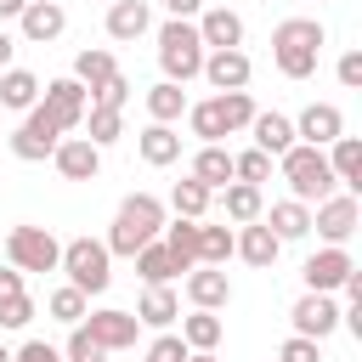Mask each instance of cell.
<instances>
[{
  "instance_id": "obj_1",
  "label": "cell",
  "mask_w": 362,
  "mask_h": 362,
  "mask_svg": "<svg viewBox=\"0 0 362 362\" xmlns=\"http://www.w3.org/2000/svg\"><path fill=\"white\" fill-rule=\"evenodd\" d=\"M322 45H328V28L317 17H283L272 28V68L283 79H311L322 62Z\"/></svg>"
},
{
  "instance_id": "obj_2",
  "label": "cell",
  "mask_w": 362,
  "mask_h": 362,
  "mask_svg": "<svg viewBox=\"0 0 362 362\" xmlns=\"http://www.w3.org/2000/svg\"><path fill=\"white\" fill-rule=\"evenodd\" d=\"M164 221H170V209H164V198H153V192H130L119 209H113V226H107V255H136V249H147L158 232H164Z\"/></svg>"
},
{
  "instance_id": "obj_3",
  "label": "cell",
  "mask_w": 362,
  "mask_h": 362,
  "mask_svg": "<svg viewBox=\"0 0 362 362\" xmlns=\"http://www.w3.org/2000/svg\"><path fill=\"white\" fill-rule=\"evenodd\" d=\"M57 272H68V283L90 300V294H107V283H113V255H107V243L102 238H68L62 243V260H57Z\"/></svg>"
},
{
  "instance_id": "obj_4",
  "label": "cell",
  "mask_w": 362,
  "mask_h": 362,
  "mask_svg": "<svg viewBox=\"0 0 362 362\" xmlns=\"http://www.w3.org/2000/svg\"><path fill=\"white\" fill-rule=\"evenodd\" d=\"M158 68H164L170 85H187V79L204 74V40H198L192 23H181V17L158 23Z\"/></svg>"
},
{
  "instance_id": "obj_5",
  "label": "cell",
  "mask_w": 362,
  "mask_h": 362,
  "mask_svg": "<svg viewBox=\"0 0 362 362\" xmlns=\"http://www.w3.org/2000/svg\"><path fill=\"white\" fill-rule=\"evenodd\" d=\"M277 170H283V181H288V198H300V204H322L328 192H339L322 147H300V141H294V147L277 158Z\"/></svg>"
},
{
  "instance_id": "obj_6",
  "label": "cell",
  "mask_w": 362,
  "mask_h": 362,
  "mask_svg": "<svg viewBox=\"0 0 362 362\" xmlns=\"http://www.w3.org/2000/svg\"><path fill=\"white\" fill-rule=\"evenodd\" d=\"M57 260H62V243L51 238V226L23 221V226L6 232V266H17L23 277L28 272H57Z\"/></svg>"
},
{
  "instance_id": "obj_7",
  "label": "cell",
  "mask_w": 362,
  "mask_h": 362,
  "mask_svg": "<svg viewBox=\"0 0 362 362\" xmlns=\"http://www.w3.org/2000/svg\"><path fill=\"white\" fill-rule=\"evenodd\" d=\"M40 107H45V119L62 130V136H74L79 124H85V107H90V90L74 79V74H62V79H45L40 85Z\"/></svg>"
},
{
  "instance_id": "obj_8",
  "label": "cell",
  "mask_w": 362,
  "mask_h": 362,
  "mask_svg": "<svg viewBox=\"0 0 362 362\" xmlns=\"http://www.w3.org/2000/svg\"><path fill=\"white\" fill-rule=\"evenodd\" d=\"M356 226H362V204H356V192H328L322 204H311V232H317L322 243L345 249V243L356 238Z\"/></svg>"
},
{
  "instance_id": "obj_9",
  "label": "cell",
  "mask_w": 362,
  "mask_h": 362,
  "mask_svg": "<svg viewBox=\"0 0 362 362\" xmlns=\"http://www.w3.org/2000/svg\"><path fill=\"white\" fill-rule=\"evenodd\" d=\"M79 328L90 334V345H96L102 356H113V351H130V345L141 339V322H136V311H119V305L85 311V322H79Z\"/></svg>"
},
{
  "instance_id": "obj_10",
  "label": "cell",
  "mask_w": 362,
  "mask_h": 362,
  "mask_svg": "<svg viewBox=\"0 0 362 362\" xmlns=\"http://www.w3.org/2000/svg\"><path fill=\"white\" fill-rule=\"evenodd\" d=\"M57 141H62V130H57V124L45 119V107L34 102V107L23 113V124L11 130L6 147H11V158H23V164H45V158L57 153Z\"/></svg>"
},
{
  "instance_id": "obj_11",
  "label": "cell",
  "mask_w": 362,
  "mask_h": 362,
  "mask_svg": "<svg viewBox=\"0 0 362 362\" xmlns=\"http://www.w3.org/2000/svg\"><path fill=\"white\" fill-rule=\"evenodd\" d=\"M356 272V260H351V249H334V243H322L317 255H305V266H300V277H305V294H339V283Z\"/></svg>"
},
{
  "instance_id": "obj_12",
  "label": "cell",
  "mask_w": 362,
  "mask_h": 362,
  "mask_svg": "<svg viewBox=\"0 0 362 362\" xmlns=\"http://www.w3.org/2000/svg\"><path fill=\"white\" fill-rule=\"evenodd\" d=\"M288 322H294V334L300 339H328V334H339V300L334 294H300L294 305H288Z\"/></svg>"
},
{
  "instance_id": "obj_13",
  "label": "cell",
  "mask_w": 362,
  "mask_h": 362,
  "mask_svg": "<svg viewBox=\"0 0 362 362\" xmlns=\"http://www.w3.org/2000/svg\"><path fill=\"white\" fill-rule=\"evenodd\" d=\"M181 288H187V305H192V311H226V305H232V277H226V266H192V272L181 277Z\"/></svg>"
},
{
  "instance_id": "obj_14",
  "label": "cell",
  "mask_w": 362,
  "mask_h": 362,
  "mask_svg": "<svg viewBox=\"0 0 362 362\" xmlns=\"http://www.w3.org/2000/svg\"><path fill=\"white\" fill-rule=\"evenodd\" d=\"M192 28H198L204 51H243V17L232 6H204L192 17Z\"/></svg>"
},
{
  "instance_id": "obj_15",
  "label": "cell",
  "mask_w": 362,
  "mask_h": 362,
  "mask_svg": "<svg viewBox=\"0 0 362 362\" xmlns=\"http://www.w3.org/2000/svg\"><path fill=\"white\" fill-rule=\"evenodd\" d=\"M215 96L221 90H249V79H255V62H249V51H204V74H198Z\"/></svg>"
},
{
  "instance_id": "obj_16",
  "label": "cell",
  "mask_w": 362,
  "mask_h": 362,
  "mask_svg": "<svg viewBox=\"0 0 362 362\" xmlns=\"http://www.w3.org/2000/svg\"><path fill=\"white\" fill-rule=\"evenodd\" d=\"M339 136H345V113H339L334 102L300 107V119H294V141H300V147H328V141H339Z\"/></svg>"
},
{
  "instance_id": "obj_17",
  "label": "cell",
  "mask_w": 362,
  "mask_h": 362,
  "mask_svg": "<svg viewBox=\"0 0 362 362\" xmlns=\"http://www.w3.org/2000/svg\"><path fill=\"white\" fill-rule=\"evenodd\" d=\"M62 28H68V6H57V0H28L17 17V34L28 45H51V40H62Z\"/></svg>"
},
{
  "instance_id": "obj_18",
  "label": "cell",
  "mask_w": 362,
  "mask_h": 362,
  "mask_svg": "<svg viewBox=\"0 0 362 362\" xmlns=\"http://www.w3.org/2000/svg\"><path fill=\"white\" fill-rule=\"evenodd\" d=\"M232 255H238L243 266H255V272H272V266H277V255H283V243L272 238V226H266V221H249V226H238V232H232Z\"/></svg>"
},
{
  "instance_id": "obj_19",
  "label": "cell",
  "mask_w": 362,
  "mask_h": 362,
  "mask_svg": "<svg viewBox=\"0 0 362 362\" xmlns=\"http://www.w3.org/2000/svg\"><path fill=\"white\" fill-rule=\"evenodd\" d=\"M51 164H57L62 181H96V175H102V153H96L85 136H62L57 153H51Z\"/></svg>"
},
{
  "instance_id": "obj_20",
  "label": "cell",
  "mask_w": 362,
  "mask_h": 362,
  "mask_svg": "<svg viewBox=\"0 0 362 362\" xmlns=\"http://www.w3.org/2000/svg\"><path fill=\"white\" fill-rule=\"evenodd\" d=\"M141 34H153V6L147 0H107V40L136 45Z\"/></svg>"
},
{
  "instance_id": "obj_21",
  "label": "cell",
  "mask_w": 362,
  "mask_h": 362,
  "mask_svg": "<svg viewBox=\"0 0 362 362\" xmlns=\"http://www.w3.org/2000/svg\"><path fill=\"white\" fill-rule=\"evenodd\" d=\"M260 221L272 226L277 243H300V238H311V204H300V198H277L272 209H260Z\"/></svg>"
},
{
  "instance_id": "obj_22",
  "label": "cell",
  "mask_w": 362,
  "mask_h": 362,
  "mask_svg": "<svg viewBox=\"0 0 362 362\" xmlns=\"http://www.w3.org/2000/svg\"><path fill=\"white\" fill-rule=\"evenodd\" d=\"M136 322H141V328H158V334H170V328L181 322V294H175L170 283H158V288H141V300H136Z\"/></svg>"
},
{
  "instance_id": "obj_23",
  "label": "cell",
  "mask_w": 362,
  "mask_h": 362,
  "mask_svg": "<svg viewBox=\"0 0 362 362\" xmlns=\"http://www.w3.org/2000/svg\"><path fill=\"white\" fill-rule=\"evenodd\" d=\"M249 136H255V147L277 164V158L294 147V119H288V113H277V107H272V113H255V119H249Z\"/></svg>"
},
{
  "instance_id": "obj_24",
  "label": "cell",
  "mask_w": 362,
  "mask_h": 362,
  "mask_svg": "<svg viewBox=\"0 0 362 362\" xmlns=\"http://www.w3.org/2000/svg\"><path fill=\"white\" fill-rule=\"evenodd\" d=\"M322 158H328L339 192H362V136H339V141H328Z\"/></svg>"
},
{
  "instance_id": "obj_25",
  "label": "cell",
  "mask_w": 362,
  "mask_h": 362,
  "mask_svg": "<svg viewBox=\"0 0 362 362\" xmlns=\"http://www.w3.org/2000/svg\"><path fill=\"white\" fill-rule=\"evenodd\" d=\"M136 153H141V164H153V170H170V164L181 158V130H175V124H141V136H136Z\"/></svg>"
},
{
  "instance_id": "obj_26",
  "label": "cell",
  "mask_w": 362,
  "mask_h": 362,
  "mask_svg": "<svg viewBox=\"0 0 362 362\" xmlns=\"http://www.w3.org/2000/svg\"><path fill=\"white\" fill-rule=\"evenodd\" d=\"M187 130L198 136V147H221L232 130H226V113H221V96H204V102H187Z\"/></svg>"
},
{
  "instance_id": "obj_27",
  "label": "cell",
  "mask_w": 362,
  "mask_h": 362,
  "mask_svg": "<svg viewBox=\"0 0 362 362\" xmlns=\"http://www.w3.org/2000/svg\"><path fill=\"white\" fill-rule=\"evenodd\" d=\"M221 209H226V221H232V226H249V221H260L266 192H260V187H249V181H226V187H221Z\"/></svg>"
},
{
  "instance_id": "obj_28",
  "label": "cell",
  "mask_w": 362,
  "mask_h": 362,
  "mask_svg": "<svg viewBox=\"0 0 362 362\" xmlns=\"http://www.w3.org/2000/svg\"><path fill=\"white\" fill-rule=\"evenodd\" d=\"M40 85H45L40 74H28V68H17V62H11V68L0 74V107H11V113H28V107L40 102Z\"/></svg>"
},
{
  "instance_id": "obj_29",
  "label": "cell",
  "mask_w": 362,
  "mask_h": 362,
  "mask_svg": "<svg viewBox=\"0 0 362 362\" xmlns=\"http://www.w3.org/2000/svg\"><path fill=\"white\" fill-rule=\"evenodd\" d=\"M181 119H187V90L170 79L147 85V124H181Z\"/></svg>"
},
{
  "instance_id": "obj_30",
  "label": "cell",
  "mask_w": 362,
  "mask_h": 362,
  "mask_svg": "<svg viewBox=\"0 0 362 362\" xmlns=\"http://www.w3.org/2000/svg\"><path fill=\"white\" fill-rule=\"evenodd\" d=\"M198 187H209V192H221L226 181H232V147H198L192 153V170H187Z\"/></svg>"
},
{
  "instance_id": "obj_31",
  "label": "cell",
  "mask_w": 362,
  "mask_h": 362,
  "mask_svg": "<svg viewBox=\"0 0 362 362\" xmlns=\"http://www.w3.org/2000/svg\"><path fill=\"white\" fill-rule=\"evenodd\" d=\"M158 243L175 255V266H181V272H192V266H198V221H181V215H175V221H164Z\"/></svg>"
},
{
  "instance_id": "obj_32",
  "label": "cell",
  "mask_w": 362,
  "mask_h": 362,
  "mask_svg": "<svg viewBox=\"0 0 362 362\" xmlns=\"http://www.w3.org/2000/svg\"><path fill=\"white\" fill-rule=\"evenodd\" d=\"M130 260H136V272H141V283H147V288H158V283H175V277H181V266H175V255H170V249H164L158 238H153L147 249H136Z\"/></svg>"
},
{
  "instance_id": "obj_33",
  "label": "cell",
  "mask_w": 362,
  "mask_h": 362,
  "mask_svg": "<svg viewBox=\"0 0 362 362\" xmlns=\"http://www.w3.org/2000/svg\"><path fill=\"white\" fill-rule=\"evenodd\" d=\"M221 334H226L221 311H187V317H181V345H187V351H215Z\"/></svg>"
},
{
  "instance_id": "obj_34",
  "label": "cell",
  "mask_w": 362,
  "mask_h": 362,
  "mask_svg": "<svg viewBox=\"0 0 362 362\" xmlns=\"http://www.w3.org/2000/svg\"><path fill=\"white\" fill-rule=\"evenodd\" d=\"M119 74V62H113V51L107 45H85L79 57H74V79L85 85V90H96V85H107Z\"/></svg>"
},
{
  "instance_id": "obj_35",
  "label": "cell",
  "mask_w": 362,
  "mask_h": 362,
  "mask_svg": "<svg viewBox=\"0 0 362 362\" xmlns=\"http://www.w3.org/2000/svg\"><path fill=\"white\" fill-rule=\"evenodd\" d=\"M79 130H85V141H90L96 153H107V147L124 136V113H119V107H85V124H79Z\"/></svg>"
},
{
  "instance_id": "obj_36",
  "label": "cell",
  "mask_w": 362,
  "mask_h": 362,
  "mask_svg": "<svg viewBox=\"0 0 362 362\" xmlns=\"http://www.w3.org/2000/svg\"><path fill=\"white\" fill-rule=\"evenodd\" d=\"M209 204H215V192H209V187H198V181L187 175V181H175V187H170V204H164V209H175L181 221H204V215H209Z\"/></svg>"
},
{
  "instance_id": "obj_37",
  "label": "cell",
  "mask_w": 362,
  "mask_h": 362,
  "mask_svg": "<svg viewBox=\"0 0 362 362\" xmlns=\"http://www.w3.org/2000/svg\"><path fill=\"white\" fill-rule=\"evenodd\" d=\"M232 260V226L198 221V266H226Z\"/></svg>"
},
{
  "instance_id": "obj_38",
  "label": "cell",
  "mask_w": 362,
  "mask_h": 362,
  "mask_svg": "<svg viewBox=\"0 0 362 362\" xmlns=\"http://www.w3.org/2000/svg\"><path fill=\"white\" fill-rule=\"evenodd\" d=\"M45 311H51L57 322H68V328H74V322H85V311H90V300H85V294H79L74 283H62V288H51V300H45Z\"/></svg>"
},
{
  "instance_id": "obj_39",
  "label": "cell",
  "mask_w": 362,
  "mask_h": 362,
  "mask_svg": "<svg viewBox=\"0 0 362 362\" xmlns=\"http://www.w3.org/2000/svg\"><path fill=\"white\" fill-rule=\"evenodd\" d=\"M232 181H249V187L272 181V158H266L260 147H243V153H232Z\"/></svg>"
},
{
  "instance_id": "obj_40",
  "label": "cell",
  "mask_w": 362,
  "mask_h": 362,
  "mask_svg": "<svg viewBox=\"0 0 362 362\" xmlns=\"http://www.w3.org/2000/svg\"><path fill=\"white\" fill-rule=\"evenodd\" d=\"M221 113H226V130L238 136V130H249V119H255L260 107H255L249 90H221Z\"/></svg>"
},
{
  "instance_id": "obj_41",
  "label": "cell",
  "mask_w": 362,
  "mask_h": 362,
  "mask_svg": "<svg viewBox=\"0 0 362 362\" xmlns=\"http://www.w3.org/2000/svg\"><path fill=\"white\" fill-rule=\"evenodd\" d=\"M34 322V294H11V300H0V328L6 334H23Z\"/></svg>"
},
{
  "instance_id": "obj_42",
  "label": "cell",
  "mask_w": 362,
  "mask_h": 362,
  "mask_svg": "<svg viewBox=\"0 0 362 362\" xmlns=\"http://www.w3.org/2000/svg\"><path fill=\"white\" fill-rule=\"evenodd\" d=\"M124 102H130V79H124V74H113L107 85L90 90V107H119V113H124Z\"/></svg>"
},
{
  "instance_id": "obj_43",
  "label": "cell",
  "mask_w": 362,
  "mask_h": 362,
  "mask_svg": "<svg viewBox=\"0 0 362 362\" xmlns=\"http://www.w3.org/2000/svg\"><path fill=\"white\" fill-rule=\"evenodd\" d=\"M187 356H192V351L181 345V334H158V339L141 351V362H187Z\"/></svg>"
},
{
  "instance_id": "obj_44",
  "label": "cell",
  "mask_w": 362,
  "mask_h": 362,
  "mask_svg": "<svg viewBox=\"0 0 362 362\" xmlns=\"http://www.w3.org/2000/svg\"><path fill=\"white\" fill-rule=\"evenodd\" d=\"M277 362H322V345H317V339H300V334H288V339L277 345Z\"/></svg>"
},
{
  "instance_id": "obj_45",
  "label": "cell",
  "mask_w": 362,
  "mask_h": 362,
  "mask_svg": "<svg viewBox=\"0 0 362 362\" xmlns=\"http://www.w3.org/2000/svg\"><path fill=\"white\" fill-rule=\"evenodd\" d=\"M57 351H62V362H90V356H102V351L90 345V334H85L79 322L68 328V345H57Z\"/></svg>"
},
{
  "instance_id": "obj_46",
  "label": "cell",
  "mask_w": 362,
  "mask_h": 362,
  "mask_svg": "<svg viewBox=\"0 0 362 362\" xmlns=\"http://www.w3.org/2000/svg\"><path fill=\"white\" fill-rule=\"evenodd\" d=\"M334 79H339L345 90H362V51H339V62H334Z\"/></svg>"
},
{
  "instance_id": "obj_47",
  "label": "cell",
  "mask_w": 362,
  "mask_h": 362,
  "mask_svg": "<svg viewBox=\"0 0 362 362\" xmlns=\"http://www.w3.org/2000/svg\"><path fill=\"white\" fill-rule=\"evenodd\" d=\"M11 362H62V351L45 345V339H23V345L11 351Z\"/></svg>"
},
{
  "instance_id": "obj_48",
  "label": "cell",
  "mask_w": 362,
  "mask_h": 362,
  "mask_svg": "<svg viewBox=\"0 0 362 362\" xmlns=\"http://www.w3.org/2000/svg\"><path fill=\"white\" fill-rule=\"evenodd\" d=\"M158 6H164L170 17H181V23H192V17H198V11L209 6V0H158Z\"/></svg>"
},
{
  "instance_id": "obj_49",
  "label": "cell",
  "mask_w": 362,
  "mask_h": 362,
  "mask_svg": "<svg viewBox=\"0 0 362 362\" xmlns=\"http://www.w3.org/2000/svg\"><path fill=\"white\" fill-rule=\"evenodd\" d=\"M11 294H28L23 288V272L17 266H0V300H11Z\"/></svg>"
},
{
  "instance_id": "obj_50",
  "label": "cell",
  "mask_w": 362,
  "mask_h": 362,
  "mask_svg": "<svg viewBox=\"0 0 362 362\" xmlns=\"http://www.w3.org/2000/svg\"><path fill=\"white\" fill-rule=\"evenodd\" d=\"M23 6H28V0H0V28H6V23H17V17H23Z\"/></svg>"
},
{
  "instance_id": "obj_51",
  "label": "cell",
  "mask_w": 362,
  "mask_h": 362,
  "mask_svg": "<svg viewBox=\"0 0 362 362\" xmlns=\"http://www.w3.org/2000/svg\"><path fill=\"white\" fill-rule=\"evenodd\" d=\"M11 57H17V40H11V34H6V28H0V74H6V68H11Z\"/></svg>"
},
{
  "instance_id": "obj_52",
  "label": "cell",
  "mask_w": 362,
  "mask_h": 362,
  "mask_svg": "<svg viewBox=\"0 0 362 362\" xmlns=\"http://www.w3.org/2000/svg\"><path fill=\"white\" fill-rule=\"evenodd\" d=\"M187 362H221V356H215V351H192Z\"/></svg>"
},
{
  "instance_id": "obj_53",
  "label": "cell",
  "mask_w": 362,
  "mask_h": 362,
  "mask_svg": "<svg viewBox=\"0 0 362 362\" xmlns=\"http://www.w3.org/2000/svg\"><path fill=\"white\" fill-rule=\"evenodd\" d=\"M0 362H11V345H6V339H0Z\"/></svg>"
},
{
  "instance_id": "obj_54",
  "label": "cell",
  "mask_w": 362,
  "mask_h": 362,
  "mask_svg": "<svg viewBox=\"0 0 362 362\" xmlns=\"http://www.w3.org/2000/svg\"><path fill=\"white\" fill-rule=\"evenodd\" d=\"M90 362H107V356H90Z\"/></svg>"
},
{
  "instance_id": "obj_55",
  "label": "cell",
  "mask_w": 362,
  "mask_h": 362,
  "mask_svg": "<svg viewBox=\"0 0 362 362\" xmlns=\"http://www.w3.org/2000/svg\"><path fill=\"white\" fill-rule=\"evenodd\" d=\"M57 6H62V0H57Z\"/></svg>"
}]
</instances>
